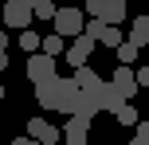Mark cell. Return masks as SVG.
Wrapping results in <instances>:
<instances>
[{
  "label": "cell",
  "mask_w": 149,
  "mask_h": 145,
  "mask_svg": "<svg viewBox=\"0 0 149 145\" xmlns=\"http://www.w3.org/2000/svg\"><path fill=\"white\" fill-rule=\"evenodd\" d=\"M86 16L118 28V24H126V0H86Z\"/></svg>",
  "instance_id": "1"
},
{
  "label": "cell",
  "mask_w": 149,
  "mask_h": 145,
  "mask_svg": "<svg viewBox=\"0 0 149 145\" xmlns=\"http://www.w3.org/2000/svg\"><path fill=\"white\" fill-rule=\"evenodd\" d=\"M51 24H55V35L74 39V35H82V28H86V12H79V8H59Z\"/></svg>",
  "instance_id": "2"
},
{
  "label": "cell",
  "mask_w": 149,
  "mask_h": 145,
  "mask_svg": "<svg viewBox=\"0 0 149 145\" xmlns=\"http://www.w3.org/2000/svg\"><path fill=\"white\" fill-rule=\"evenodd\" d=\"M82 35H90L94 43H106V47H118V43H126V35H122V28H114V24H102V20H94V16L86 20V28H82Z\"/></svg>",
  "instance_id": "3"
},
{
  "label": "cell",
  "mask_w": 149,
  "mask_h": 145,
  "mask_svg": "<svg viewBox=\"0 0 149 145\" xmlns=\"http://www.w3.org/2000/svg\"><path fill=\"white\" fill-rule=\"evenodd\" d=\"M0 12H4V24H8V28H16V31H24L31 20H36V16H31V4H24V0H4Z\"/></svg>",
  "instance_id": "4"
},
{
  "label": "cell",
  "mask_w": 149,
  "mask_h": 145,
  "mask_svg": "<svg viewBox=\"0 0 149 145\" xmlns=\"http://www.w3.org/2000/svg\"><path fill=\"white\" fill-rule=\"evenodd\" d=\"M90 55H94V39H90V35H74V39H71V47L63 51V59H67V63H71V71H74V67H86Z\"/></svg>",
  "instance_id": "5"
},
{
  "label": "cell",
  "mask_w": 149,
  "mask_h": 145,
  "mask_svg": "<svg viewBox=\"0 0 149 145\" xmlns=\"http://www.w3.org/2000/svg\"><path fill=\"white\" fill-rule=\"evenodd\" d=\"M28 78L31 83H47V78H55V59L51 55H43V51H36V55H28Z\"/></svg>",
  "instance_id": "6"
},
{
  "label": "cell",
  "mask_w": 149,
  "mask_h": 145,
  "mask_svg": "<svg viewBox=\"0 0 149 145\" xmlns=\"http://www.w3.org/2000/svg\"><path fill=\"white\" fill-rule=\"evenodd\" d=\"M59 90H63V78H47V83H36V102L43 110H59Z\"/></svg>",
  "instance_id": "7"
},
{
  "label": "cell",
  "mask_w": 149,
  "mask_h": 145,
  "mask_svg": "<svg viewBox=\"0 0 149 145\" xmlns=\"http://www.w3.org/2000/svg\"><path fill=\"white\" fill-rule=\"evenodd\" d=\"M94 102H98V110H106V114H118V110L126 106L130 98H126V94H122L114 83H102V90H98V98H94Z\"/></svg>",
  "instance_id": "8"
},
{
  "label": "cell",
  "mask_w": 149,
  "mask_h": 145,
  "mask_svg": "<svg viewBox=\"0 0 149 145\" xmlns=\"http://www.w3.org/2000/svg\"><path fill=\"white\" fill-rule=\"evenodd\" d=\"M28 137L39 141V145H55V141L63 137V130H55V126L43 122V118H31V122H28Z\"/></svg>",
  "instance_id": "9"
},
{
  "label": "cell",
  "mask_w": 149,
  "mask_h": 145,
  "mask_svg": "<svg viewBox=\"0 0 149 145\" xmlns=\"http://www.w3.org/2000/svg\"><path fill=\"white\" fill-rule=\"evenodd\" d=\"M71 83L79 86L82 94H90V98H98V90H102V78H98L90 67H74V71H71Z\"/></svg>",
  "instance_id": "10"
},
{
  "label": "cell",
  "mask_w": 149,
  "mask_h": 145,
  "mask_svg": "<svg viewBox=\"0 0 149 145\" xmlns=\"http://www.w3.org/2000/svg\"><path fill=\"white\" fill-rule=\"evenodd\" d=\"M110 83L118 86V90L126 94L130 102H134V98H137V90H141V86H137V78H134V67H122V63H118V71H114V78H110Z\"/></svg>",
  "instance_id": "11"
},
{
  "label": "cell",
  "mask_w": 149,
  "mask_h": 145,
  "mask_svg": "<svg viewBox=\"0 0 149 145\" xmlns=\"http://www.w3.org/2000/svg\"><path fill=\"white\" fill-rule=\"evenodd\" d=\"M86 137H90V126L79 122V118H71V122L63 126V141L67 145H86Z\"/></svg>",
  "instance_id": "12"
},
{
  "label": "cell",
  "mask_w": 149,
  "mask_h": 145,
  "mask_svg": "<svg viewBox=\"0 0 149 145\" xmlns=\"http://www.w3.org/2000/svg\"><path fill=\"white\" fill-rule=\"evenodd\" d=\"M130 43H137V47H145L149 43V16H137V20H130Z\"/></svg>",
  "instance_id": "13"
},
{
  "label": "cell",
  "mask_w": 149,
  "mask_h": 145,
  "mask_svg": "<svg viewBox=\"0 0 149 145\" xmlns=\"http://www.w3.org/2000/svg\"><path fill=\"white\" fill-rule=\"evenodd\" d=\"M114 51H118V63H122V67H134V63H137V51H141V47L126 39V43H118Z\"/></svg>",
  "instance_id": "14"
},
{
  "label": "cell",
  "mask_w": 149,
  "mask_h": 145,
  "mask_svg": "<svg viewBox=\"0 0 149 145\" xmlns=\"http://www.w3.org/2000/svg\"><path fill=\"white\" fill-rule=\"evenodd\" d=\"M39 51L51 55V59H55V55H63V35H43V39H39Z\"/></svg>",
  "instance_id": "15"
},
{
  "label": "cell",
  "mask_w": 149,
  "mask_h": 145,
  "mask_svg": "<svg viewBox=\"0 0 149 145\" xmlns=\"http://www.w3.org/2000/svg\"><path fill=\"white\" fill-rule=\"evenodd\" d=\"M55 12H59V8H55L51 0H36V4H31V16H36V20H55Z\"/></svg>",
  "instance_id": "16"
},
{
  "label": "cell",
  "mask_w": 149,
  "mask_h": 145,
  "mask_svg": "<svg viewBox=\"0 0 149 145\" xmlns=\"http://www.w3.org/2000/svg\"><path fill=\"white\" fill-rule=\"evenodd\" d=\"M20 47H24V51H31V55H36V51H39V35H36L31 28H24V31H20Z\"/></svg>",
  "instance_id": "17"
},
{
  "label": "cell",
  "mask_w": 149,
  "mask_h": 145,
  "mask_svg": "<svg viewBox=\"0 0 149 145\" xmlns=\"http://www.w3.org/2000/svg\"><path fill=\"white\" fill-rule=\"evenodd\" d=\"M118 122H122V126H137V110L130 106V102H126V106L118 110Z\"/></svg>",
  "instance_id": "18"
},
{
  "label": "cell",
  "mask_w": 149,
  "mask_h": 145,
  "mask_svg": "<svg viewBox=\"0 0 149 145\" xmlns=\"http://www.w3.org/2000/svg\"><path fill=\"white\" fill-rule=\"evenodd\" d=\"M130 145H149V122H137V133H134Z\"/></svg>",
  "instance_id": "19"
},
{
  "label": "cell",
  "mask_w": 149,
  "mask_h": 145,
  "mask_svg": "<svg viewBox=\"0 0 149 145\" xmlns=\"http://www.w3.org/2000/svg\"><path fill=\"white\" fill-rule=\"evenodd\" d=\"M134 78H137V86H149V67H137Z\"/></svg>",
  "instance_id": "20"
},
{
  "label": "cell",
  "mask_w": 149,
  "mask_h": 145,
  "mask_svg": "<svg viewBox=\"0 0 149 145\" xmlns=\"http://www.w3.org/2000/svg\"><path fill=\"white\" fill-rule=\"evenodd\" d=\"M12 145H39V141H31V137H12Z\"/></svg>",
  "instance_id": "21"
},
{
  "label": "cell",
  "mask_w": 149,
  "mask_h": 145,
  "mask_svg": "<svg viewBox=\"0 0 149 145\" xmlns=\"http://www.w3.org/2000/svg\"><path fill=\"white\" fill-rule=\"evenodd\" d=\"M0 51H8V31H0Z\"/></svg>",
  "instance_id": "22"
},
{
  "label": "cell",
  "mask_w": 149,
  "mask_h": 145,
  "mask_svg": "<svg viewBox=\"0 0 149 145\" xmlns=\"http://www.w3.org/2000/svg\"><path fill=\"white\" fill-rule=\"evenodd\" d=\"M0 102H4V86H0Z\"/></svg>",
  "instance_id": "23"
},
{
  "label": "cell",
  "mask_w": 149,
  "mask_h": 145,
  "mask_svg": "<svg viewBox=\"0 0 149 145\" xmlns=\"http://www.w3.org/2000/svg\"><path fill=\"white\" fill-rule=\"evenodd\" d=\"M24 4H36V0H24Z\"/></svg>",
  "instance_id": "24"
},
{
  "label": "cell",
  "mask_w": 149,
  "mask_h": 145,
  "mask_svg": "<svg viewBox=\"0 0 149 145\" xmlns=\"http://www.w3.org/2000/svg\"><path fill=\"white\" fill-rule=\"evenodd\" d=\"M145 51H149V43H145Z\"/></svg>",
  "instance_id": "25"
},
{
  "label": "cell",
  "mask_w": 149,
  "mask_h": 145,
  "mask_svg": "<svg viewBox=\"0 0 149 145\" xmlns=\"http://www.w3.org/2000/svg\"><path fill=\"white\" fill-rule=\"evenodd\" d=\"M0 4H4V0H0Z\"/></svg>",
  "instance_id": "26"
}]
</instances>
